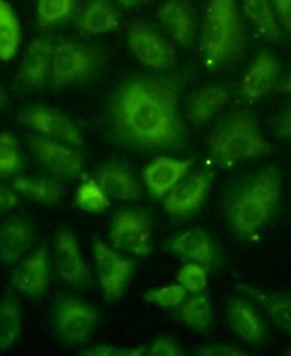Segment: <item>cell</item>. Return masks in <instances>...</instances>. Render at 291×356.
Masks as SVG:
<instances>
[{
    "mask_svg": "<svg viewBox=\"0 0 291 356\" xmlns=\"http://www.w3.org/2000/svg\"><path fill=\"white\" fill-rule=\"evenodd\" d=\"M110 115L116 133L135 146L174 149L185 142L179 89L167 79H128L111 95Z\"/></svg>",
    "mask_w": 291,
    "mask_h": 356,
    "instance_id": "6da1fadb",
    "label": "cell"
},
{
    "mask_svg": "<svg viewBox=\"0 0 291 356\" xmlns=\"http://www.w3.org/2000/svg\"><path fill=\"white\" fill-rule=\"evenodd\" d=\"M283 194L281 175L269 170L256 175L236 191L228 206L231 230L238 238L254 235L274 218Z\"/></svg>",
    "mask_w": 291,
    "mask_h": 356,
    "instance_id": "7a4b0ae2",
    "label": "cell"
},
{
    "mask_svg": "<svg viewBox=\"0 0 291 356\" xmlns=\"http://www.w3.org/2000/svg\"><path fill=\"white\" fill-rule=\"evenodd\" d=\"M243 26L236 0H209L201 51L209 68L231 62L242 50Z\"/></svg>",
    "mask_w": 291,
    "mask_h": 356,
    "instance_id": "3957f363",
    "label": "cell"
},
{
    "mask_svg": "<svg viewBox=\"0 0 291 356\" xmlns=\"http://www.w3.org/2000/svg\"><path fill=\"white\" fill-rule=\"evenodd\" d=\"M254 118L238 113L215 128L210 136V154L222 163H236L270 154Z\"/></svg>",
    "mask_w": 291,
    "mask_h": 356,
    "instance_id": "277c9868",
    "label": "cell"
},
{
    "mask_svg": "<svg viewBox=\"0 0 291 356\" xmlns=\"http://www.w3.org/2000/svg\"><path fill=\"white\" fill-rule=\"evenodd\" d=\"M101 53L92 45L63 41L53 47L51 81L54 86H67L71 83L88 80L99 71Z\"/></svg>",
    "mask_w": 291,
    "mask_h": 356,
    "instance_id": "5b68a950",
    "label": "cell"
},
{
    "mask_svg": "<svg viewBox=\"0 0 291 356\" xmlns=\"http://www.w3.org/2000/svg\"><path fill=\"white\" fill-rule=\"evenodd\" d=\"M128 47L144 67L170 70L176 65V53L164 36L144 23H134L128 29Z\"/></svg>",
    "mask_w": 291,
    "mask_h": 356,
    "instance_id": "8992f818",
    "label": "cell"
},
{
    "mask_svg": "<svg viewBox=\"0 0 291 356\" xmlns=\"http://www.w3.org/2000/svg\"><path fill=\"white\" fill-rule=\"evenodd\" d=\"M93 257H95L99 283L107 301L120 298L129 280L134 275L137 268L135 261L119 256L99 239L93 242Z\"/></svg>",
    "mask_w": 291,
    "mask_h": 356,
    "instance_id": "52a82bcc",
    "label": "cell"
},
{
    "mask_svg": "<svg viewBox=\"0 0 291 356\" xmlns=\"http://www.w3.org/2000/svg\"><path fill=\"white\" fill-rule=\"evenodd\" d=\"M98 322L99 316L95 308L78 301V299L67 298L56 307V334L67 343L86 341L97 330Z\"/></svg>",
    "mask_w": 291,
    "mask_h": 356,
    "instance_id": "ba28073f",
    "label": "cell"
},
{
    "mask_svg": "<svg viewBox=\"0 0 291 356\" xmlns=\"http://www.w3.org/2000/svg\"><path fill=\"white\" fill-rule=\"evenodd\" d=\"M152 226L146 215L135 211H124L113 221L110 239L116 248L133 252L135 256H147L150 252Z\"/></svg>",
    "mask_w": 291,
    "mask_h": 356,
    "instance_id": "9c48e42d",
    "label": "cell"
},
{
    "mask_svg": "<svg viewBox=\"0 0 291 356\" xmlns=\"http://www.w3.org/2000/svg\"><path fill=\"white\" fill-rule=\"evenodd\" d=\"M22 122L33 131L41 133L45 138L54 142L81 146L83 137L74 122L58 110L47 107H27L22 113Z\"/></svg>",
    "mask_w": 291,
    "mask_h": 356,
    "instance_id": "30bf717a",
    "label": "cell"
},
{
    "mask_svg": "<svg viewBox=\"0 0 291 356\" xmlns=\"http://www.w3.org/2000/svg\"><path fill=\"white\" fill-rule=\"evenodd\" d=\"M54 265L62 280L74 286H84L89 280L88 266L81 257L77 236L69 229L56 233L53 247Z\"/></svg>",
    "mask_w": 291,
    "mask_h": 356,
    "instance_id": "8fae6325",
    "label": "cell"
},
{
    "mask_svg": "<svg viewBox=\"0 0 291 356\" xmlns=\"http://www.w3.org/2000/svg\"><path fill=\"white\" fill-rule=\"evenodd\" d=\"M281 63L276 56L261 51L240 81L242 95L248 101H257L278 86L281 79Z\"/></svg>",
    "mask_w": 291,
    "mask_h": 356,
    "instance_id": "7c38bea8",
    "label": "cell"
},
{
    "mask_svg": "<svg viewBox=\"0 0 291 356\" xmlns=\"http://www.w3.org/2000/svg\"><path fill=\"white\" fill-rule=\"evenodd\" d=\"M29 145L36 158L50 172L65 177H77L81 173L83 158L72 147L45 137H31Z\"/></svg>",
    "mask_w": 291,
    "mask_h": 356,
    "instance_id": "4fadbf2b",
    "label": "cell"
},
{
    "mask_svg": "<svg viewBox=\"0 0 291 356\" xmlns=\"http://www.w3.org/2000/svg\"><path fill=\"white\" fill-rule=\"evenodd\" d=\"M49 254L42 245L15 266L13 284L24 296L40 298L49 290Z\"/></svg>",
    "mask_w": 291,
    "mask_h": 356,
    "instance_id": "5bb4252c",
    "label": "cell"
},
{
    "mask_svg": "<svg viewBox=\"0 0 291 356\" xmlns=\"http://www.w3.org/2000/svg\"><path fill=\"white\" fill-rule=\"evenodd\" d=\"M210 188V176L208 173H197L188 179L177 182L165 199L164 208L168 213L177 217H186L201 208Z\"/></svg>",
    "mask_w": 291,
    "mask_h": 356,
    "instance_id": "9a60e30c",
    "label": "cell"
},
{
    "mask_svg": "<svg viewBox=\"0 0 291 356\" xmlns=\"http://www.w3.org/2000/svg\"><path fill=\"white\" fill-rule=\"evenodd\" d=\"M53 42L49 38L33 40L18 70V81L27 89H41L49 80L51 70Z\"/></svg>",
    "mask_w": 291,
    "mask_h": 356,
    "instance_id": "2e32d148",
    "label": "cell"
},
{
    "mask_svg": "<svg viewBox=\"0 0 291 356\" xmlns=\"http://www.w3.org/2000/svg\"><path fill=\"white\" fill-rule=\"evenodd\" d=\"M158 18L172 40L185 49L191 47L195 40L194 11L186 0H167L159 9Z\"/></svg>",
    "mask_w": 291,
    "mask_h": 356,
    "instance_id": "e0dca14e",
    "label": "cell"
},
{
    "mask_svg": "<svg viewBox=\"0 0 291 356\" xmlns=\"http://www.w3.org/2000/svg\"><path fill=\"white\" fill-rule=\"evenodd\" d=\"M35 242L32 224L23 218H11L0 227V261L5 266H13Z\"/></svg>",
    "mask_w": 291,
    "mask_h": 356,
    "instance_id": "ac0fdd59",
    "label": "cell"
},
{
    "mask_svg": "<svg viewBox=\"0 0 291 356\" xmlns=\"http://www.w3.org/2000/svg\"><path fill=\"white\" fill-rule=\"evenodd\" d=\"M188 168H190V161L168 156L156 158L143 172V179L150 195L153 199H163L177 182L183 179Z\"/></svg>",
    "mask_w": 291,
    "mask_h": 356,
    "instance_id": "d6986e66",
    "label": "cell"
},
{
    "mask_svg": "<svg viewBox=\"0 0 291 356\" xmlns=\"http://www.w3.org/2000/svg\"><path fill=\"white\" fill-rule=\"evenodd\" d=\"M98 185L107 197L122 200H137L142 197V186L134 173L119 164H108L102 168Z\"/></svg>",
    "mask_w": 291,
    "mask_h": 356,
    "instance_id": "ffe728a7",
    "label": "cell"
},
{
    "mask_svg": "<svg viewBox=\"0 0 291 356\" xmlns=\"http://www.w3.org/2000/svg\"><path fill=\"white\" fill-rule=\"evenodd\" d=\"M172 251L176 256L201 265H212L215 261L212 239L201 229L188 230L181 236H177L172 243Z\"/></svg>",
    "mask_w": 291,
    "mask_h": 356,
    "instance_id": "44dd1931",
    "label": "cell"
},
{
    "mask_svg": "<svg viewBox=\"0 0 291 356\" xmlns=\"http://www.w3.org/2000/svg\"><path fill=\"white\" fill-rule=\"evenodd\" d=\"M233 331L247 343L257 344L265 340V323L260 314L245 301H233L228 310Z\"/></svg>",
    "mask_w": 291,
    "mask_h": 356,
    "instance_id": "7402d4cb",
    "label": "cell"
},
{
    "mask_svg": "<svg viewBox=\"0 0 291 356\" xmlns=\"http://www.w3.org/2000/svg\"><path fill=\"white\" fill-rule=\"evenodd\" d=\"M228 93L221 88L209 86L200 90L188 104V118L194 125H206L227 104Z\"/></svg>",
    "mask_w": 291,
    "mask_h": 356,
    "instance_id": "603a6c76",
    "label": "cell"
},
{
    "mask_svg": "<svg viewBox=\"0 0 291 356\" xmlns=\"http://www.w3.org/2000/svg\"><path fill=\"white\" fill-rule=\"evenodd\" d=\"M80 29L88 33H107L119 27L117 9L111 0H90L78 20Z\"/></svg>",
    "mask_w": 291,
    "mask_h": 356,
    "instance_id": "cb8c5ba5",
    "label": "cell"
},
{
    "mask_svg": "<svg viewBox=\"0 0 291 356\" xmlns=\"http://www.w3.org/2000/svg\"><path fill=\"white\" fill-rule=\"evenodd\" d=\"M22 44V27L14 8L0 0V60H11Z\"/></svg>",
    "mask_w": 291,
    "mask_h": 356,
    "instance_id": "d4e9b609",
    "label": "cell"
},
{
    "mask_svg": "<svg viewBox=\"0 0 291 356\" xmlns=\"http://www.w3.org/2000/svg\"><path fill=\"white\" fill-rule=\"evenodd\" d=\"M14 188L24 197L47 206L58 204L63 197L62 186L47 177H20L14 182Z\"/></svg>",
    "mask_w": 291,
    "mask_h": 356,
    "instance_id": "484cf974",
    "label": "cell"
},
{
    "mask_svg": "<svg viewBox=\"0 0 291 356\" xmlns=\"http://www.w3.org/2000/svg\"><path fill=\"white\" fill-rule=\"evenodd\" d=\"M22 310L11 295L0 301V352H8L22 334Z\"/></svg>",
    "mask_w": 291,
    "mask_h": 356,
    "instance_id": "4316f807",
    "label": "cell"
},
{
    "mask_svg": "<svg viewBox=\"0 0 291 356\" xmlns=\"http://www.w3.org/2000/svg\"><path fill=\"white\" fill-rule=\"evenodd\" d=\"M242 3L249 20L256 24L263 38L276 41L279 38V29L269 0H242Z\"/></svg>",
    "mask_w": 291,
    "mask_h": 356,
    "instance_id": "83f0119b",
    "label": "cell"
},
{
    "mask_svg": "<svg viewBox=\"0 0 291 356\" xmlns=\"http://www.w3.org/2000/svg\"><path fill=\"white\" fill-rule=\"evenodd\" d=\"M181 318L188 326L195 330H204L210 325L212 310L210 302L206 296H194L181 307Z\"/></svg>",
    "mask_w": 291,
    "mask_h": 356,
    "instance_id": "f1b7e54d",
    "label": "cell"
},
{
    "mask_svg": "<svg viewBox=\"0 0 291 356\" xmlns=\"http://www.w3.org/2000/svg\"><path fill=\"white\" fill-rule=\"evenodd\" d=\"M23 168V156L15 137L0 133V176H13Z\"/></svg>",
    "mask_w": 291,
    "mask_h": 356,
    "instance_id": "f546056e",
    "label": "cell"
},
{
    "mask_svg": "<svg viewBox=\"0 0 291 356\" xmlns=\"http://www.w3.org/2000/svg\"><path fill=\"white\" fill-rule=\"evenodd\" d=\"M256 298L266 308L272 321L278 325L281 330L290 332L291 330V304L290 298L283 295H266V293H254Z\"/></svg>",
    "mask_w": 291,
    "mask_h": 356,
    "instance_id": "4dcf8cb0",
    "label": "cell"
},
{
    "mask_svg": "<svg viewBox=\"0 0 291 356\" xmlns=\"http://www.w3.org/2000/svg\"><path fill=\"white\" fill-rule=\"evenodd\" d=\"M74 9V0H38V20L45 27L68 20Z\"/></svg>",
    "mask_w": 291,
    "mask_h": 356,
    "instance_id": "1f68e13d",
    "label": "cell"
},
{
    "mask_svg": "<svg viewBox=\"0 0 291 356\" xmlns=\"http://www.w3.org/2000/svg\"><path fill=\"white\" fill-rule=\"evenodd\" d=\"M75 204H77L80 209L99 213L108 208L110 202L106 193L101 190V186L95 181H89L80 186L77 199H75Z\"/></svg>",
    "mask_w": 291,
    "mask_h": 356,
    "instance_id": "d6a6232c",
    "label": "cell"
},
{
    "mask_svg": "<svg viewBox=\"0 0 291 356\" xmlns=\"http://www.w3.org/2000/svg\"><path fill=\"white\" fill-rule=\"evenodd\" d=\"M177 281L186 289V292L199 295L208 286V270L201 264L191 261V264L183 265V268L179 270Z\"/></svg>",
    "mask_w": 291,
    "mask_h": 356,
    "instance_id": "836d02e7",
    "label": "cell"
},
{
    "mask_svg": "<svg viewBox=\"0 0 291 356\" xmlns=\"http://www.w3.org/2000/svg\"><path fill=\"white\" fill-rule=\"evenodd\" d=\"M144 296L150 302L158 304L159 307H174L179 305L186 298V289L181 284L164 286L150 290Z\"/></svg>",
    "mask_w": 291,
    "mask_h": 356,
    "instance_id": "e575fe53",
    "label": "cell"
},
{
    "mask_svg": "<svg viewBox=\"0 0 291 356\" xmlns=\"http://www.w3.org/2000/svg\"><path fill=\"white\" fill-rule=\"evenodd\" d=\"M146 352V348H117V346H97L89 350H83L81 355L86 356H142Z\"/></svg>",
    "mask_w": 291,
    "mask_h": 356,
    "instance_id": "d590c367",
    "label": "cell"
},
{
    "mask_svg": "<svg viewBox=\"0 0 291 356\" xmlns=\"http://www.w3.org/2000/svg\"><path fill=\"white\" fill-rule=\"evenodd\" d=\"M181 346L177 344L176 340L170 339V337H159V339L153 343L152 349H150V355L152 356H179L182 355Z\"/></svg>",
    "mask_w": 291,
    "mask_h": 356,
    "instance_id": "8d00e7d4",
    "label": "cell"
},
{
    "mask_svg": "<svg viewBox=\"0 0 291 356\" xmlns=\"http://www.w3.org/2000/svg\"><path fill=\"white\" fill-rule=\"evenodd\" d=\"M272 11L278 17L279 23L290 33L291 31V0H269Z\"/></svg>",
    "mask_w": 291,
    "mask_h": 356,
    "instance_id": "74e56055",
    "label": "cell"
},
{
    "mask_svg": "<svg viewBox=\"0 0 291 356\" xmlns=\"http://www.w3.org/2000/svg\"><path fill=\"white\" fill-rule=\"evenodd\" d=\"M197 353L206 356H239L245 355L240 350H234L233 348H225V346H206V348H199Z\"/></svg>",
    "mask_w": 291,
    "mask_h": 356,
    "instance_id": "f35d334b",
    "label": "cell"
},
{
    "mask_svg": "<svg viewBox=\"0 0 291 356\" xmlns=\"http://www.w3.org/2000/svg\"><path fill=\"white\" fill-rule=\"evenodd\" d=\"M17 204V195L15 193L8 188V186L0 185V213H5L6 211L13 209Z\"/></svg>",
    "mask_w": 291,
    "mask_h": 356,
    "instance_id": "ab89813d",
    "label": "cell"
},
{
    "mask_svg": "<svg viewBox=\"0 0 291 356\" xmlns=\"http://www.w3.org/2000/svg\"><path fill=\"white\" fill-rule=\"evenodd\" d=\"M144 2H147V0H119V3H120L122 6H125V8L137 6V5H142V3H144Z\"/></svg>",
    "mask_w": 291,
    "mask_h": 356,
    "instance_id": "60d3db41",
    "label": "cell"
},
{
    "mask_svg": "<svg viewBox=\"0 0 291 356\" xmlns=\"http://www.w3.org/2000/svg\"><path fill=\"white\" fill-rule=\"evenodd\" d=\"M5 106H6V93L2 84H0V110H2Z\"/></svg>",
    "mask_w": 291,
    "mask_h": 356,
    "instance_id": "b9f144b4",
    "label": "cell"
}]
</instances>
